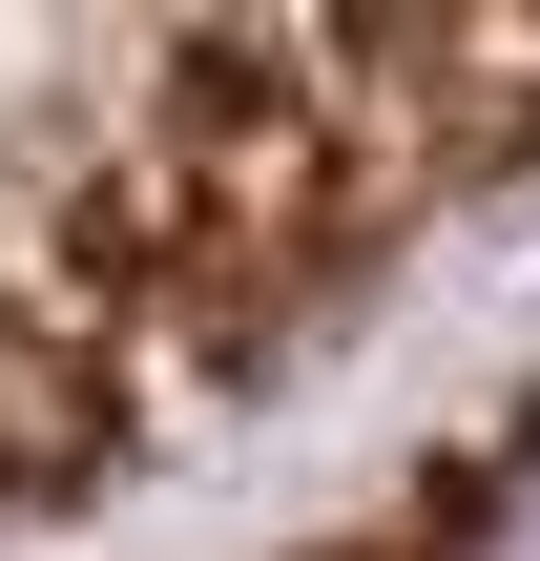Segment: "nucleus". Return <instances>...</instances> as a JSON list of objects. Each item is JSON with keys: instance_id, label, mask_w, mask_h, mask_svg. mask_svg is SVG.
<instances>
[{"instance_id": "nucleus-1", "label": "nucleus", "mask_w": 540, "mask_h": 561, "mask_svg": "<svg viewBox=\"0 0 540 561\" xmlns=\"http://www.w3.org/2000/svg\"><path fill=\"white\" fill-rule=\"evenodd\" d=\"M540 187V21H0V520L271 396Z\"/></svg>"}, {"instance_id": "nucleus-2", "label": "nucleus", "mask_w": 540, "mask_h": 561, "mask_svg": "<svg viewBox=\"0 0 540 561\" xmlns=\"http://www.w3.org/2000/svg\"><path fill=\"white\" fill-rule=\"evenodd\" d=\"M312 561H540V375L499 396V416H458L375 520H333Z\"/></svg>"}]
</instances>
